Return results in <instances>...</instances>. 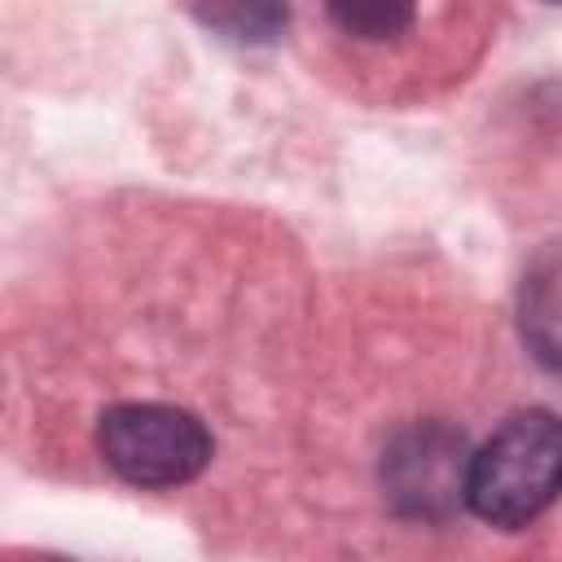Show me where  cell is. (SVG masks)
<instances>
[{
  "label": "cell",
  "instance_id": "4",
  "mask_svg": "<svg viewBox=\"0 0 562 562\" xmlns=\"http://www.w3.org/2000/svg\"><path fill=\"white\" fill-rule=\"evenodd\" d=\"M518 329L527 351L562 373V237L544 241L518 281Z\"/></svg>",
  "mask_w": 562,
  "mask_h": 562
},
{
  "label": "cell",
  "instance_id": "1",
  "mask_svg": "<svg viewBox=\"0 0 562 562\" xmlns=\"http://www.w3.org/2000/svg\"><path fill=\"white\" fill-rule=\"evenodd\" d=\"M562 496V417L549 408L509 413L483 448L470 452L465 505L501 527L522 531Z\"/></svg>",
  "mask_w": 562,
  "mask_h": 562
},
{
  "label": "cell",
  "instance_id": "7",
  "mask_svg": "<svg viewBox=\"0 0 562 562\" xmlns=\"http://www.w3.org/2000/svg\"><path fill=\"white\" fill-rule=\"evenodd\" d=\"M553 4H562V0H553Z\"/></svg>",
  "mask_w": 562,
  "mask_h": 562
},
{
  "label": "cell",
  "instance_id": "5",
  "mask_svg": "<svg viewBox=\"0 0 562 562\" xmlns=\"http://www.w3.org/2000/svg\"><path fill=\"white\" fill-rule=\"evenodd\" d=\"M193 18L233 44H272L290 26V0H193Z\"/></svg>",
  "mask_w": 562,
  "mask_h": 562
},
{
  "label": "cell",
  "instance_id": "6",
  "mask_svg": "<svg viewBox=\"0 0 562 562\" xmlns=\"http://www.w3.org/2000/svg\"><path fill=\"white\" fill-rule=\"evenodd\" d=\"M329 22L360 40V44H386L413 26L417 0H325Z\"/></svg>",
  "mask_w": 562,
  "mask_h": 562
},
{
  "label": "cell",
  "instance_id": "2",
  "mask_svg": "<svg viewBox=\"0 0 562 562\" xmlns=\"http://www.w3.org/2000/svg\"><path fill=\"white\" fill-rule=\"evenodd\" d=\"M101 461L132 487H180L193 483L215 452L206 422L176 404H114L97 422Z\"/></svg>",
  "mask_w": 562,
  "mask_h": 562
},
{
  "label": "cell",
  "instance_id": "3",
  "mask_svg": "<svg viewBox=\"0 0 562 562\" xmlns=\"http://www.w3.org/2000/svg\"><path fill=\"white\" fill-rule=\"evenodd\" d=\"M470 448L465 435L443 422H417L391 439L382 452V487L386 501L404 518L439 522L465 505Z\"/></svg>",
  "mask_w": 562,
  "mask_h": 562
}]
</instances>
